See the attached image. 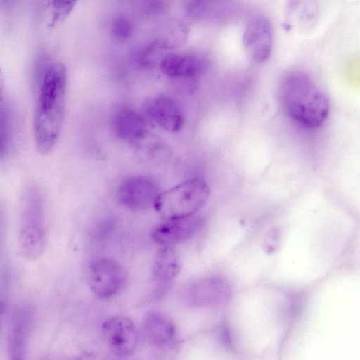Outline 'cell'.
<instances>
[{
    "label": "cell",
    "mask_w": 360,
    "mask_h": 360,
    "mask_svg": "<svg viewBox=\"0 0 360 360\" xmlns=\"http://www.w3.org/2000/svg\"><path fill=\"white\" fill-rule=\"evenodd\" d=\"M67 72L60 62L52 63L37 94L34 136L37 149L49 153L59 137L64 117Z\"/></svg>",
    "instance_id": "6da1fadb"
},
{
    "label": "cell",
    "mask_w": 360,
    "mask_h": 360,
    "mask_svg": "<svg viewBox=\"0 0 360 360\" xmlns=\"http://www.w3.org/2000/svg\"><path fill=\"white\" fill-rule=\"evenodd\" d=\"M279 99L285 114L306 129L320 127L329 115L330 104L326 94L302 70H292L283 77Z\"/></svg>",
    "instance_id": "7a4b0ae2"
},
{
    "label": "cell",
    "mask_w": 360,
    "mask_h": 360,
    "mask_svg": "<svg viewBox=\"0 0 360 360\" xmlns=\"http://www.w3.org/2000/svg\"><path fill=\"white\" fill-rule=\"evenodd\" d=\"M210 193V187L204 180L193 179L160 193L153 207L165 220L184 218L195 214L202 207Z\"/></svg>",
    "instance_id": "3957f363"
},
{
    "label": "cell",
    "mask_w": 360,
    "mask_h": 360,
    "mask_svg": "<svg viewBox=\"0 0 360 360\" xmlns=\"http://www.w3.org/2000/svg\"><path fill=\"white\" fill-rule=\"evenodd\" d=\"M18 243L22 256L35 260L43 254L46 245L44 207L38 192L30 188L22 203Z\"/></svg>",
    "instance_id": "277c9868"
},
{
    "label": "cell",
    "mask_w": 360,
    "mask_h": 360,
    "mask_svg": "<svg viewBox=\"0 0 360 360\" xmlns=\"http://www.w3.org/2000/svg\"><path fill=\"white\" fill-rule=\"evenodd\" d=\"M127 279L123 266L111 257H99L91 262L89 269V285L98 297L108 298L117 293Z\"/></svg>",
    "instance_id": "5b68a950"
},
{
    "label": "cell",
    "mask_w": 360,
    "mask_h": 360,
    "mask_svg": "<svg viewBox=\"0 0 360 360\" xmlns=\"http://www.w3.org/2000/svg\"><path fill=\"white\" fill-rule=\"evenodd\" d=\"M242 41L252 61L262 63L268 60L274 45V30L270 20L264 15L251 18L245 27Z\"/></svg>",
    "instance_id": "8992f818"
},
{
    "label": "cell",
    "mask_w": 360,
    "mask_h": 360,
    "mask_svg": "<svg viewBox=\"0 0 360 360\" xmlns=\"http://www.w3.org/2000/svg\"><path fill=\"white\" fill-rule=\"evenodd\" d=\"M160 193L158 182L153 178L136 176L126 179L118 189V199L125 207L142 211L153 206Z\"/></svg>",
    "instance_id": "52a82bcc"
},
{
    "label": "cell",
    "mask_w": 360,
    "mask_h": 360,
    "mask_svg": "<svg viewBox=\"0 0 360 360\" xmlns=\"http://www.w3.org/2000/svg\"><path fill=\"white\" fill-rule=\"evenodd\" d=\"M102 333L108 349L119 356L131 354L138 344L137 328L125 316H117L106 320L102 326Z\"/></svg>",
    "instance_id": "ba28073f"
},
{
    "label": "cell",
    "mask_w": 360,
    "mask_h": 360,
    "mask_svg": "<svg viewBox=\"0 0 360 360\" xmlns=\"http://www.w3.org/2000/svg\"><path fill=\"white\" fill-rule=\"evenodd\" d=\"M203 225L202 219L195 214L184 218L166 219L154 228L151 237L160 246H174L193 237Z\"/></svg>",
    "instance_id": "9c48e42d"
},
{
    "label": "cell",
    "mask_w": 360,
    "mask_h": 360,
    "mask_svg": "<svg viewBox=\"0 0 360 360\" xmlns=\"http://www.w3.org/2000/svg\"><path fill=\"white\" fill-rule=\"evenodd\" d=\"M146 115L160 127L169 132H178L184 124V115L180 105L166 95L155 96L144 105Z\"/></svg>",
    "instance_id": "30bf717a"
},
{
    "label": "cell",
    "mask_w": 360,
    "mask_h": 360,
    "mask_svg": "<svg viewBox=\"0 0 360 360\" xmlns=\"http://www.w3.org/2000/svg\"><path fill=\"white\" fill-rule=\"evenodd\" d=\"M160 67L171 78L197 79L207 72L209 61L200 54L172 53L162 59Z\"/></svg>",
    "instance_id": "8fae6325"
},
{
    "label": "cell",
    "mask_w": 360,
    "mask_h": 360,
    "mask_svg": "<svg viewBox=\"0 0 360 360\" xmlns=\"http://www.w3.org/2000/svg\"><path fill=\"white\" fill-rule=\"evenodd\" d=\"M319 15V0H284L285 23L289 29L310 32L316 26Z\"/></svg>",
    "instance_id": "7c38bea8"
},
{
    "label": "cell",
    "mask_w": 360,
    "mask_h": 360,
    "mask_svg": "<svg viewBox=\"0 0 360 360\" xmlns=\"http://www.w3.org/2000/svg\"><path fill=\"white\" fill-rule=\"evenodd\" d=\"M143 333L146 340L158 348L171 349L177 342L176 329L173 321L160 312H151L145 317Z\"/></svg>",
    "instance_id": "4fadbf2b"
},
{
    "label": "cell",
    "mask_w": 360,
    "mask_h": 360,
    "mask_svg": "<svg viewBox=\"0 0 360 360\" xmlns=\"http://www.w3.org/2000/svg\"><path fill=\"white\" fill-rule=\"evenodd\" d=\"M231 289L225 280L208 277L192 284L186 292V300L194 306L217 304L229 299Z\"/></svg>",
    "instance_id": "5bb4252c"
},
{
    "label": "cell",
    "mask_w": 360,
    "mask_h": 360,
    "mask_svg": "<svg viewBox=\"0 0 360 360\" xmlns=\"http://www.w3.org/2000/svg\"><path fill=\"white\" fill-rule=\"evenodd\" d=\"M32 311L29 307H18L13 316L8 336V353L12 359H22L27 352Z\"/></svg>",
    "instance_id": "9a60e30c"
},
{
    "label": "cell",
    "mask_w": 360,
    "mask_h": 360,
    "mask_svg": "<svg viewBox=\"0 0 360 360\" xmlns=\"http://www.w3.org/2000/svg\"><path fill=\"white\" fill-rule=\"evenodd\" d=\"M181 267L180 256L173 246H161L153 259V277L158 283H168L178 276Z\"/></svg>",
    "instance_id": "2e32d148"
},
{
    "label": "cell",
    "mask_w": 360,
    "mask_h": 360,
    "mask_svg": "<svg viewBox=\"0 0 360 360\" xmlns=\"http://www.w3.org/2000/svg\"><path fill=\"white\" fill-rule=\"evenodd\" d=\"M114 129L121 139L132 143L146 131L143 117L132 109H123L118 112L114 120Z\"/></svg>",
    "instance_id": "e0dca14e"
},
{
    "label": "cell",
    "mask_w": 360,
    "mask_h": 360,
    "mask_svg": "<svg viewBox=\"0 0 360 360\" xmlns=\"http://www.w3.org/2000/svg\"><path fill=\"white\" fill-rule=\"evenodd\" d=\"M131 144L139 158L150 162H164L171 155L166 143L148 130Z\"/></svg>",
    "instance_id": "ac0fdd59"
},
{
    "label": "cell",
    "mask_w": 360,
    "mask_h": 360,
    "mask_svg": "<svg viewBox=\"0 0 360 360\" xmlns=\"http://www.w3.org/2000/svg\"><path fill=\"white\" fill-rule=\"evenodd\" d=\"M11 117L7 105L0 104V160L8 153L11 136Z\"/></svg>",
    "instance_id": "d6986e66"
},
{
    "label": "cell",
    "mask_w": 360,
    "mask_h": 360,
    "mask_svg": "<svg viewBox=\"0 0 360 360\" xmlns=\"http://www.w3.org/2000/svg\"><path fill=\"white\" fill-rule=\"evenodd\" d=\"M52 63L46 56H39L34 62L32 82L34 93H37Z\"/></svg>",
    "instance_id": "ffe728a7"
},
{
    "label": "cell",
    "mask_w": 360,
    "mask_h": 360,
    "mask_svg": "<svg viewBox=\"0 0 360 360\" xmlns=\"http://www.w3.org/2000/svg\"><path fill=\"white\" fill-rule=\"evenodd\" d=\"M77 0H52L53 23L64 20L73 9Z\"/></svg>",
    "instance_id": "44dd1931"
},
{
    "label": "cell",
    "mask_w": 360,
    "mask_h": 360,
    "mask_svg": "<svg viewBox=\"0 0 360 360\" xmlns=\"http://www.w3.org/2000/svg\"><path fill=\"white\" fill-rule=\"evenodd\" d=\"M113 33L119 39H128L133 30L130 21L124 18H120L115 20L112 26Z\"/></svg>",
    "instance_id": "7402d4cb"
},
{
    "label": "cell",
    "mask_w": 360,
    "mask_h": 360,
    "mask_svg": "<svg viewBox=\"0 0 360 360\" xmlns=\"http://www.w3.org/2000/svg\"><path fill=\"white\" fill-rule=\"evenodd\" d=\"M2 89H3V80H2V76L0 71V104H1V94H2Z\"/></svg>",
    "instance_id": "603a6c76"
},
{
    "label": "cell",
    "mask_w": 360,
    "mask_h": 360,
    "mask_svg": "<svg viewBox=\"0 0 360 360\" xmlns=\"http://www.w3.org/2000/svg\"><path fill=\"white\" fill-rule=\"evenodd\" d=\"M13 0H0V3L3 5L8 4L11 2Z\"/></svg>",
    "instance_id": "cb8c5ba5"
},
{
    "label": "cell",
    "mask_w": 360,
    "mask_h": 360,
    "mask_svg": "<svg viewBox=\"0 0 360 360\" xmlns=\"http://www.w3.org/2000/svg\"><path fill=\"white\" fill-rule=\"evenodd\" d=\"M3 310H4V304L3 302L0 300V317L1 316V314L3 312Z\"/></svg>",
    "instance_id": "d4e9b609"
}]
</instances>
